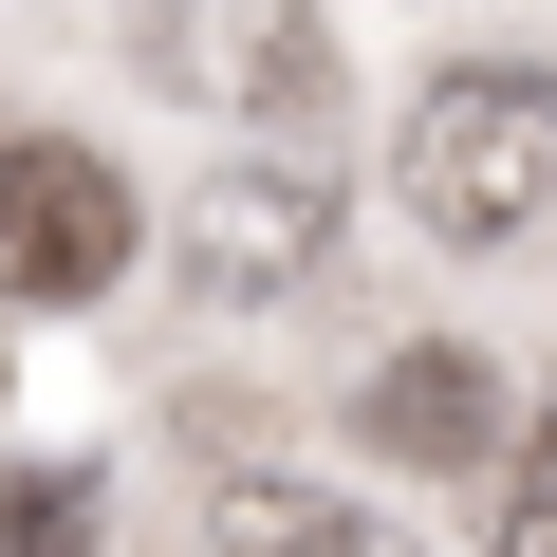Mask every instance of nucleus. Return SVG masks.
<instances>
[{
  "label": "nucleus",
  "instance_id": "nucleus-1",
  "mask_svg": "<svg viewBox=\"0 0 557 557\" xmlns=\"http://www.w3.org/2000/svg\"><path fill=\"white\" fill-rule=\"evenodd\" d=\"M391 205L446 242V260H502L520 223H557V57H465L409 94V149H391Z\"/></svg>",
  "mask_w": 557,
  "mask_h": 557
},
{
  "label": "nucleus",
  "instance_id": "nucleus-2",
  "mask_svg": "<svg viewBox=\"0 0 557 557\" xmlns=\"http://www.w3.org/2000/svg\"><path fill=\"white\" fill-rule=\"evenodd\" d=\"M131 57L186 112H242V131H317L335 112V20H317V0H149Z\"/></svg>",
  "mask_w": 557,
  "mask_h": 557
},
{
  "label": "nucleus",
  "instance_id": "nucleus-3",
  "mask_svg": "<svg viewBox=\"0 0 557 557\" xmlns=\"http://www.w3.org/2000/svg\"><path fill=\"white\" fill-rule=\"evenodd\" d=\"M112 278H131V168L75 131H20L0 149V298L57 317V298H112Z\"/></svg>",
  "mask_w": 557,
  "mask_h": 557
},
{
  "label": "nucleus",
  "instance_id": "nucleus-4",
  "mask_svg": "<svg viewBox=\"0 0 557 557\" xmlns=\"http://www.w3.org/2000/svg\"><path fill=\"white\" fill-rule=\"evenodd\" d=\"M317 260H335V186H317L298 149L205 168V205H186V278H205V298H298Z\"/></svg>",
  "mask_w": 557,
  "mask_h": 557
},
{
  "label": "nucleus",
  "instance_id": "nucleus-5",
  "mask_svg": "<svg viewBox=\"0 0 557 557\" xmlns=\"http://www.w3.org/2000/svg\"><path fill=\"white\" fill-rule=\"evenodd\" d=\"M391 465H502V354H465V335H428V354H391L372 372V409H354Z\"/></svg>",
  "mask_w": 557,
  "mask_h": 557
},
{
  "label": "nucleus",
  "instance_id": "nucleus-6",
  "mask_svg": "<svg viewBox=\"0 0 557 557\" xmlns=\"http://www.w3.org/2000/svg\"><path fill=\"white\" fill-rule=\"evenodd\" d=\"M260 539L278 557H428L409 520H354V502H260Z\"/></svg>",
  "mask_w": 557,
  "mask_h": 557
},
{
  "label": "nucleus",
  "instance_id": "nucleus-7",
  "mask_svg": "<svg viewBox=\"0 0 557 557\" xmlns=\"http://www.w3.org/2000/svg\"><path fill=\"white\" fill-rule=\"evenodd\" d=\"M0 557H94V483H0Z\"/></svg>",
  "mask_w": 557,
  "mask_h": 557
},
{
  "label": "nucleus",
  "instance_id": "nucleus-8",
  "mask_svg": "<svg viewBox=\"0 0 557 557\" xmlns=\"http://www.w3.org/2000/svg\"><path fill=\"white\" fill-rule=\"evenodd\" d=\"M502 557H557V483H520V520H502Z\"/></svg>",
  "mask_w": 557,
  "mask_h": 557
},
{
  "label": "nucleus",
  "instance_id": "nucleus-9",
  "mask_svg": "<svg viewBox=\"0 0 557 557\" xmlns=\"http://www.w3.org/2000/svg\"><path fill=\"white\" fill-rule=\"evenodd\" d=\"M0 149H20V131H0Z\"/></svg>",
  "mask_w": 557,
  "mask_h": 557
}]
</instances>
